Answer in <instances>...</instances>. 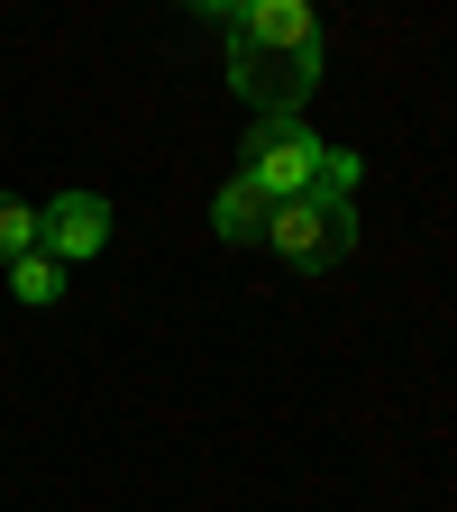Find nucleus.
<instances>
[{
	"label": "nucleus",
	"mask_w": 457,
	"mask_h": 512,
	"mask_svg": "<svg viewBox=\"0 0 457 512\" xmlns=\"http://www.w3.org/2000/svg\"><path fill=\"white\" fill-rule=\"evenodd\" d=\"M37 247L55 256V266L101 256V247H110V202H101V192H55V202L37 211Z\"/></svg>",
	"instance_id": "4"
},
{
	"label": "nucleus",
	"mask_w": 457,
	"mask_h": 512,
	"mask_svg": "<svg viewBox=\"0 0 457 512\" xmlns=\"http://www.w3.org/2000/svg\"><path fill=\"white\" fill-rule=\"evenodd\" d=\"M266 220H275V202H266L247 174H229V183H220V202H211V229H220L229 247H266Z\"/></svg>",
	"instance_id": "5"
},
{
	"label": "nucleus",
	"mask_w": 457,
	"mask_h": 512,
	"mask_svg": "<svg viewBox=\"0 0 457 512\" xmlns=\"http://www.w3.org/2000/svg\"><path fill=\"white\" fill-rule=\"evenodd\" d=\"M266 247L284 256V266H302V275L348 266L357 256V192H293V202H275Z\"/></svg>",
	"instance_id": "2"
},
{
	"label": "nucleus",
	"mask_w": 457,
	"mask_h": 512,
	"mask_svg": "<svg viewBox=\"0 0 457 512\" xmlns=\"http://www.w3.org/2000/svg\"><path fill=\"white\" fill-rule=\"evenodd\" d=\"M0 275H10V293H19V302H37V311H46V302H64V266H55L46 247H28L19 266H0Z\"/></svg>",
	"instance_id": "6"
},
{
	"label": "nucleus",
	"mask_w": 457,
	"mask_h": 512,
	"mask_svg": "<svg viewBox=\"0 0 457 512\" xmlns=\"http://www.w3.org/2000/svg\"><path fill=\"white\" fill-rule=\"evenodd\" d=\"M28 247H37V202H10V192H0V266H19Z\"/></svg>",
	"instance_id": "7"
},
{
	"label": "nucleus",
	"mask_w": 457,
	"mask_h": 512,
	"mask_svg": "<svg viewBox=\"0 0 457 512\" xmlns=\"http://www.w3.org/2000/svg\"><path fill=\"white\" fill-rule=\"evenodd\" d=\"M229 19V83L256 101V119H302V101L330 74V46H320L311 0H247Z\"/></svg>",
	"instance_id": "1"
},
{
	"label": "nucleus",
	"mask_w": 457,
	"mask_h": 512,
	"mask_svg": "<svg viewBox=\"0 0 457 512\" xmlns=\"http://www.w3.org/2000/svg\"><path fill=\"white\" fill-rule=\"evenodd\" d=\"M320 165H330V138H311L302 119H256L238 174L266 192V202H293V192H320Z\"/></svg>",
	"instance_id": "3"
}]
</instances>
